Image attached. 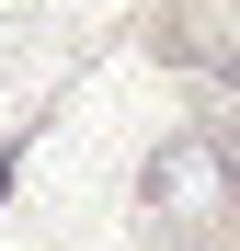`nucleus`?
Wrapping results in <instances>:
<instances>
[{
  "mask_svg": "<svg viewBox=\"0 0 240 251\" xmlns=\"http://www.w3.org/2000/svg\"><path fill=\"white\" fill-rule=\"evenodd\" d=\"M137 205L160 228H217L229 205H240V160L217 126H172V137L149 149V172H137Z\"/></svg>",
  "mask_w": 240,
  "mask_h": 251,
  "instance_id": "1",
  "label": "nucleus"
}]
</instances>
